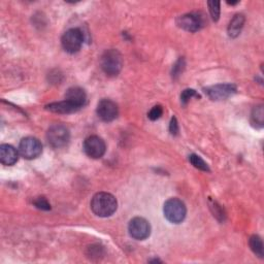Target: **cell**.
Wrapping results in <instances>:
<instances>
[{
  "instance_id": "cell-15",
  "label": "cell",
  "mask_w": 264,
  "mask_h": 264,
  "mask_svg": "<svg viewBox=\"0 0 264 264\" xmlns=\"http://www.w3.org/2000/svg\"><path fill=\"white\" fill-rule=\"evenodd\" d=\"M244 24H245V16L242 15V14L235 15L233 17V19L231 20V22L229 23L228 35L232 38L237 37L242 32Z\"/></svg>"
},
{
  "instance_id": "cell-13",
  "label": "cell",
  "mask_w": 264,
  "mask_h": 264,
  "mask_svg": "<svg viewBox=\"0 0 264 264\" xmlns=\"http://www.w3.org/2000/svg\"><path fill=\"white\" fill-rule=\"evenodd\" d=\"M19 158L18 151L11 145H2L0 147V161L4 165H14Z\"/></svg>"
},
{
  "instance_id": "cell-5",
  "label": "cell",
  "mask_w": 264,
  "mask_h": 264,
  "mask_svg": "<svg viewBox=\"0 0 264 264\" xmlns=\"http://www.w3.org/2000/svg\"><path fill=\"white\" fill-rule=\"evenodd\" d=\"M83 32L78 28H71L67 30L61 39L63 49L69 54H75V53L79 52L83 45Z\"/></svg>"
},
{
  "instance_id": "cell-20",
  "label": "cell",
  "mask_w": 264,
  "mask_h": 264,
  "mask_svg": "<svg viewBox=\"0 0 264 264\" xmlns=\"http://www.w3.org/2000/svg\"><path fill=\"white\" fill-rule=\"evenodd\" d=\"M193 97H199V95L197 94V92L193 89H186L183 91V93L181 94V102L186 105L190 99H192Z\"/></svg>"
},
{
  "instance_id": "cell-11",
  "label": "cell",
  "mask_w": 264,
  "mask_h": 264,
  "mask_svg": "<svg viewBox=\"0 0 264 264\" xmlns=\"http://www.w3.org/2000/svg\"><path fill=\"white\" fill-rule=\"evenodd\" d=\"M177 23L179 27L189 32H196L200 30L204 24L202 17H200V15L196 13L186 14L179 17V19L177 20Z\"/></svg>"
},
{
  "instance_id": "cell-14",
  "label": "cell",
  "mask_w": 264,
  "mask_h": 264,
  "mask_svg": "<svg viewBox=\"0 0 264 264\" xmlns=\"http://www.w3.org/2000/svg\"><path fill=\"white\" fill-rule=\"evenodd\" d=\"M45 110L56 114H73L80 111V109L75 107L74 104H71L67 100L50 103L45 105Z\"/></svg>"
},
{
  "instance_id": "cell-18",
  "label": "cell",
  "mask_w": 264,
  "mask_h": 264,
  "mask_svg": "<svg viewBox=\"0 0 264 264\" xmlns=\"http://www.w3.org/2000/svg\"><path fill=\"white\" fill-rule=\"evenodd\" d=\"M189 161L191 162V164L199 170V171H202V172H209V169H208V165L206 164V162L202 159V158L196 154H192L190 155L189 157Z\"/></svg>"
},
{
  "instance_id": "cell-7",
  "label": "cell",
  "mask_w": 264,
  "mask_h": 264,
  "mask_svg": "<svg viewBox=\"0 0 264 264\" xmlns=\"http://www.w3.org/2000/svg\"><path fill=\"white\" fill-rule=\"evenodd\" d=\"M105 150H107V146H105L104 140L97 135H91L84 141L85 153L93 159L101 158L104 155Z\"/></svg>"
},
{
  "instance_id": "cell-17",
  "label": "cell",
  "mask_w": 264,
  "mask_h": 264,
  "mask_svg": "<svg viewBox=\"0 0 264 264\" xmlns=\"http://www.w3.org/2000/svg\"><path fill=\"white\" fill-rule=\"evenodd\" d=\"M263 120H264L263 107H262V105H259V107H256L253 110V113H252V116H251V121H252V124L256 128H262L263 127Z\"/></svg>"
},
{
  "instance_id": "cell-22",
  "label": "cell",
  "mask_w": 264,
  "mask_h": 264,
  "mask_svg": "<svg viewBox=\"0 0 264 264\" xmlns=\"http://www.w3.org/2000/svg\"><path fill=\"white\" fill-rule=\"evenodd\" d=\"M33 203H34L35 207H37L38 209H41V210H50L51 209V204L49 203V201L44 197L36 198Z\"/></svg>"
},
{
  "instance_id": "cell-10",
  "label": "cell",
  "mask_w": 264,
  "mask_h": 264,
  "mask_svg": "<svg viewBox=\"0 0 264 264\" xmlns=\"http://www.w3.org/2000/svg\"><path fill=\"white\" fill-rule=\"evenodd\" d=\"M119 114L117 104L110 99H102L97 105V115L104 122L114 121Z\"/></svg>"
},
{
  "instance_id": "cell-24",
  "label": "cell",
  "mask_w": 264,
  "mask_h": 264,
  "mask_svg": "<svg viewBox=\"0 0 264 264\" xmlns=\"http://www.w3.org/2000/svg\"><path fill=\"white\" fill-rule=\"evenodd\" d=\"M184 68H185V60L183 58H181L177 61V63L175 64V66L173 68V77L178 78L179 76H181Z\"/></svg>"
},
{
  "instance_id": "cell-1",
  "label": "cell",
  "mask_w": 264,
  "mask_h": 264,
  "mask_svg": "<svg viewBox=\"0 0 264 264\" xmlns=\"http://www.w3.org/2000/svg\"><path fill=\"white\" fill-rule=\"evenodd\" d=\"M118 207L117 199L114 195L107 192H99L95 194L91 201L92 212L102 218L111 217Z\"/></svg>"
},
{
  "instance_id": "cell-6",
  "label": "cell",
  "mask_w": 264,
  "mask_h": 264,
  "mask_svg": "<svg viewBox=\"0 0 264 264\" xmlns=\"http://www.w3.org/2000/svg\"><path fill=\"white\" fill-rule=\"evenodd\" d=\"M19 152L25 159L32 160L39 157L42 153V145L37 138L28 136L21 140L19 145Z\"/></svg>"
},
{
  "instance_id": "cell-12",
  "label": "cell",
  "mask_w": 264,
  "mask_h": 264,
  "mask_svg": "<svg viewBox=\"0 0 264 264\" xmlns=\"http://www.w3.org/2000/svg\"><path fill=\"white\" fill-rule=\"evenodd\" d=\"M65 100L81 110L87 102V94L80 87H71L65 93Z\"/></svg>"
},
{
  "instance_id": "cell-21",
  "label": "cell",
  "mask_w": 264,
  "mask_h": 264,
  "mask_svg": "<svg viewBox=\"0 0 264 264\" xmlns=\"http://www.w3.org/2000/svg\"><path fill=\"white\" fill-rule=\"evenodd\" d=\"M162 114H163V109L161 105H155V107H153L152 110L149 112L148 117L150 120L156 121L162 116Z\"/></svg>"
},
{
  "instance_id": "cell-3",
  "label": "cell",
  "mask_w": 264,
  "mask_h": 264,
  "mask_svg": "<svg viewBox=\"0 0 264 264\" xmlns=\"http://www.w3.org/2000/svg\"><path fill=\"white\" fill-rule=\"evenodd\" d=\"M163 213L165 218L174 224L182 223L187 214L185 203L178 198H171L164 203Z\"/></svg>"
},
{
  "instance_id": "cell-16",
  "label": "cell",
  "mask_w": 264,
  "mask_h": 264,
  "mask_svg": "<svg viewBox=\"0 0 264 264\" xmlns=\"http://www.w3.org/2000/svg\"><path fill=\"white\" fill-rule=\"evenodd\" d=\"M249 245L251 250L254 252L256 256L259 258H263L264 252H263V242L260 236L258 235H252L249 239Z\"/></svg>"
},
{
  "instance_id": "cell-8",
  "label": "cell",
  "mask_w": 264,
  "mask_h": 264,
  "mask_svg": "<svg viewBox=\"0 0 264 264\" xmlns=\"http://www.w3.org/2000/svg\"><path fill=\"white\" fill-rule=\"evenodd\" d=\"M128 231L131 237L137 241H143L150 236L151 226L149 222L140 217L133 218L128 225Z\"/></svg>"
},
{
  "instance_id": "cell-25",
  "label": "cell",
  "mask_w": 264,
  "mask_h": 264,
  "mask_svg": "<svg viewBox=\"0 0 264 264\" xmlns=\"http://www.w3.org/2000/svg\"><path fill=\"white\" fill-rule=\"evenodd\" d=\"M170 131L173 135H177L179 133V124H178L176 117L172 118V121L170 124Z\"/></svg>"
},
{
  "instance_id": "cell-2",
  "label": "cell",
  "mask_w": 264,
  "mask_h": 264,
  "mask_svg": "<svg viewBox=\"0 0 264 264\" xmlns=\"http://www.w3.org/2000/svg\"><path fill=\"white\" fill-rule=\"evenodd\" d=\"M100 64L105 75L109 77H116L120 74L123 66L122 55L115 49L107 50L103 53Z\"/></svg>"
},
{
  "instance_id": "cell-9",
  "label": "cell",
  "mask_w": 264,
  "mask_h": 264,
  "mask_svg": "<svg viewBox=\"0 0 264 264\" xmlns=\"http://www.w3.org/2000/svg\"><path fill=\"white\" fill-rule=\"evenodd\" d=\"M204 92L212 100H225L236 93V87L233 84H219L205 88Z\"/></svg>"
},
{
  "instance_id": "cell-23",
  "label": "cell",
  "mask_w": 264,
  "mask_h": 264,
  "mask_svg": "<svg viewBox=\"0 0 264 264\" xmlns=\"http://www.w3.org/2000/svg\"><path fill=\"white\" fill-rule=\"evenodd\" d=\"M209 205H210V208L213 209L214 216H216V217H217L219 220H221V221L224 220L225 215H224V212H223V209L221 208V206L218 205V203H217L216 201H213Z\"/></svg>"
},
{
  "instance_id": "cell-4",
  "label": "cell",
  "mask_w": 264,
  "mask_h": 264,
  "mask_svg": "<svg viewBox=\"0 0 264 264\" xmlns=\"http://www.w3.org/2000/svg\"><path fill=\"white\" fill-rule=\"evenodd\" d=\"M70 138L68 128L63 124L52 125L46 132V139L51 147L59 149L65 147Z\"/></svg>"
},
{
  "instance_id": "cell-19",
  "label": "cell",
  "mask_w": 264,
  "mask_h": 264,
  "mask_svg": "<svg viewBox=\"0 0 264 264\" xmlns=\"http://www.w3.org/2000/svg\"><path fill=\"white\" fill-rule=\"evenodd\" d=\"M207 6L209 9L210 16H212V19L215 22H217L220 18V3L219 2H208Z\"/></svg>"
}]
</instances>
